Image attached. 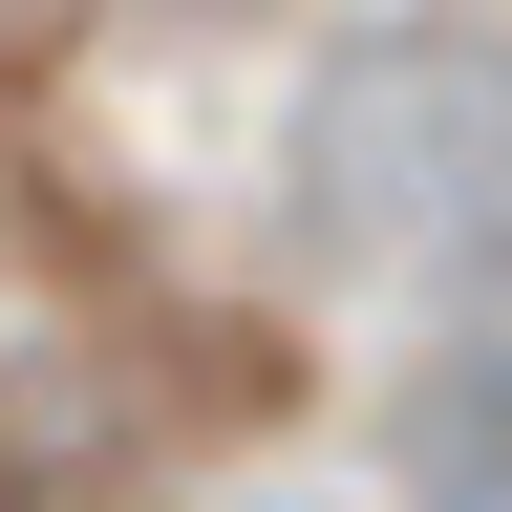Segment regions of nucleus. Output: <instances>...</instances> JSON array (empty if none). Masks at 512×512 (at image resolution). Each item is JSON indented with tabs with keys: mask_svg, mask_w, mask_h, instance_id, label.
Masks as SVG:
<instances>
[{
	"mask_svg": "<svg viewBox=\"0 0 512 512\" xmlns=\"http://www.w3.org/2000/svg\"><path fill=\"white\" fill-rule=\"evenodd\" d=\"M299 214L384 278H512V43L491 22H384L299 107Z\"/></svg>",
	"mask_w": 512,
	"mask_h": 512,
	"instance_id": "nucleus-1",
	"label": "nucleus"
},
{
	"mask_svg": "<svg viewBox=\"0 0 512 512\" xmlns=\"http://www.w3.org/2000/svg\"><path fill=\"white\" fill-rule=\"evenodd\" d=\"M406 512H512V320H470L406 384Z\"/></svg>",
	"mask_w": 512,
	"mask_h": 512,
	"instance_id": "nucleus-2",
	"label": "nucleus"
},
{
	"mask_svg": "<svg viewBox=\"0 0 512 512\" xmlns=\"http://www.w3.org/2000/svg\"><path fill=\"white\" fill-rule=\"evenodd\" d=\"M171 22H214V0H171Z\"/></svg>",
	"mask_w": 512,
	"mask_h": 512,
	"instance_id": "nucleus-3",
	"label": "nucleus"
}]
</instances>
